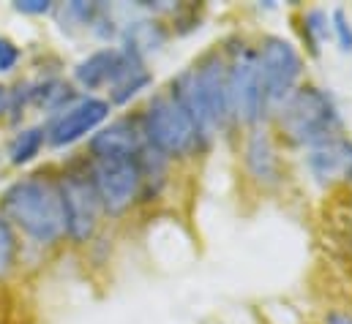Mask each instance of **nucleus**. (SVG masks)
Masks as SVG:
<instances>
[{
	"label": "nucleus",
	"mask_w": 352,
	"mask_h": 324,
	"mask_svg": "<svg viewBox=\"0 0 352 324\" xmlns=\"http://www.w3.org/2000/svg\"><path fill=\"white\" fill-rule=\"evenodd\" d=\"M77 98L72 93V87L60 80H44L30 82V104H36L38 109L47 112H63L66 106H72Z\"/></svg>",
	"instance_id": "obj_15"
},
{
	"label": "nucleus",
	"mask_w": 352,
	"mask_h": 324,
	"mask_svg": "<svg viewBox=\"0 0 352 324\" xmlns=\"http://www.w3.org/2000/svg\"><path fill=\"white\" fill-rule=\"evenodd\" d=\"M328 324H352V316H347V314H331Z\"/></svg>",
	"instance_id": "obj_24"
},
{
	"label": "nucleus",
	"mask_w": 352,
	"mask_h": 324,
	"mask_svg": "<svg viewBox=\"0 0 352 324\" xmlns=\"http://www.w3.org/2000/svg\"><path fill=\"white\" fill-rule=\"evenodd\" d=\"M227 84H230L232 117H238L241 123L254 126L265 112L263 80H260L257 52L243 49V52L235 58V63L227 69Z\"/></svg>",
	"instance_id": "obj_8"
},
{
	"label": "nucleus",
	"mask_w": 352,
	"mask_h": 324,
	"mask_svg": "<svg viewBox=\"0 0 352 324\" xmlns=\"http://www.w3.org/2000/svg\"><path fill=\"white\" fill-rule=\"evenodd\" d=\"M14 8H16L19 14L41 16V14H50V11H52V3H50V0H19V3H14Z\"/></svg>",
	"instance_id": "obj_22"
},
{
	"label": "nucleus",
	"mask_w": 352,
	"mask_h": 324,
	"mask_svg": "<svg viewBox=\"0 0 352 324\" xmlns=\"http://www.w3.org/2000/svg\"><path fill=\"white\" fill-rule=\"evenodd\" d=\"M309 172L320 180V183H333L339 177H350L352 174V142L344 137H333L325 139L314 148H309Z\"/></svg>",
	"instance_id": "obj_12"
},
{
	"label": "nucleus",
	"mask_w": 352,
	"mask_h": 324,
	"mask_svg": "<svg viewBox=\"0 0 352 324\" xmlns=\"http://www.w3.org/2000/svg\"><path fill=\"white\" fill-rule=\"evenodd\" d=\"M257 63H260V80H263L265 109L281 106L295 93V84L300 80L298 49L287 38L270 36V38H265L263 49L257 52Z\"/></svg>",
	"instance_id": "obj_6"
},
{
	"label": "nucleus",
	"mask_w": 352,
	"mask_h": 324,
	"mask_svg": "<svg viewBox=\"0 0 352 324\" xmlns=\"http://www.w3.org/2000/svg\"><path fill=\"white\" fill-rule=\"evenodd\" d=\"M350 180H352V174H350Z\"/></svg>",
	"instance_id": "obj_25"
},
{
	"label": "nucleus",
	"mask_w": 352,
	"mask_h": 324,
	"mask_svg": "<svg viewBox=\"0 0 352 324\" xmlns=\"http://www.w3.org/2000/svg\"><path fill=\"white\" fill-rule=\"evenodd\" d=\"M278 123L284 134L306 148L339 137V109L333 98L320 87H300L278 106Z\"/></svg>",
	"instance_id": "obj_3"
},
{
	"label": "nucleus",
	"mask_w": 352,
	"mask_h": 324,
	"mask_svg": "<svg viewBox=\"0 0 352 324\" xmlns=\"http://www.w3.org/2000/svg\"><path fill=\"white\" fill-rule=\"evenodd\" d=\"M14 259H16V235H14V227L8 224V218L0 213V275L8 273Z\"/></svg>",
	"instance_id": "obj_19"
},
{
	"label": "nucleus",
	"mask_w": 352,
	"mask_h": 324,
	"mask_svg": "<svg viewBox=\"0 0 352 324\" xmlns=\"http://www.w3.org/2000/svg\"><path fill=\"white\" fill-rule=\"evenodd\" d=\"M109 106H112L109 101L96 98V95L77 98L72 106H66L63 112L52 117V123L47 126V142L52 148H66V145L80 142L109 117Z\"/></svg>",
	"instance_id": "obj_9"
},
{
	"label": "nucleus",
	"mask_w": 352,
	"mask_h": 324,
	"mask_svg": "<svg viewBox=\"0 0 352 324\" xmlns=\"http://www.w3.org/2000/svg\"><path fill=\"white\" fill-rule=\"evenodd\" d=\"M19 63V47L8 38H0V71H11Z\"/></svg>",
	"instance_id": "obj_21"
},
{
	"label": "nucleus",
	"mask_w": 352,
	"mask_h": 324,
	"mask_svg": "<svg viewBox=\"0 0 352 324\" xmlns=\"http://www.w3.org/2000/svg\"><path fill=\"white\" fill-rule=\"evenodd\" d=\"M170 93L188 112L202 145H208L219 134V128H224V123L232 117L227 66L216 52L205 55L194 69H186L173 82Z\"/></svg>",
	"instance_id": "obj_1"
},
{
	"label": "nucleus",
	"mask_w": 352,
	"mask_h": 324,
	"mask_svg": "<svg viewBox=\"0 0 352 324\" xmlns=\"http://www.w3.org/2000/svg\"><path fill=\"white\" fill-rule=\"evenodd\" d=\"M0 213L38 245H52L66 235L60 188L52 177L28 174L11 183L0 199Z\"/></svg>",
	"instance_id": "obj_2"
},
{
	"label": "nucleus",
	"mask_w": 352,
	"mask_h": 324,
	"mask_svg": "<svg viewBox=\"0 0 352 324\" xmlns=\"http://www.w3.org/2000/svg\"><path fill=\"white\" fill-rule=\"evenodd\" d=\"M8 109H11V90L6 84H0V120L8 115Z\"/></svg>",
	"instance_id": "obj_23"
},
{
	"label": "nucleus",
	"mask_w": 352,
	"mask_h": 324,
	"mask_svg": "<svg viewBox=\"0 0 352 324\" xmlns=\"http://www.w3.org/2000/svg\"><path fill=\"white\" fill-rule=\"evenodd\" d=\"M142 134L162 156H188L199 142V134L173 93L156 95L142 115Z\"/></svg>",
	"instance_id": "obj_4"
},
{
	"label": "nucleus",
	"mask_w": 352,
	"mask_h": 324,
	"mask_svg": "<svg viewBox=\"0 0 352 324\" xmlns=\"http://www.w3.org/2000/svg\"><path fill=\"white\" fill-rule=\"evenodd\" d=\"M120 38H123V52H129V55L142 60L145 55L159 52L164 47L167 33L156 19H131L120 30Z\"/></svg>",
	"instance_id": "obj_13"
},
{
	"label": "nucleus",
	"mask_w": 352,
	"mask_h": 324,
	"mask_svg": "<svg viewBox=\"0 0 352 324\" xmlns=\"http://www.w3.org/2000/svg\"><path fill=\"white\" fill-rule=\"evenodd\" d=\"M153 82L151 71L142 66V60H137L120 80L109 87V104H129L140 90H145Z\"/></svg>",
	"instance_id": "obj_17"
},
{
	"label": "nucleus",
	"mask_w": 352,
	"mask_h": 324,
	"mask_svg": "<svg viewBox=\"0 0 352 324\" xmlns=\"http://www.w3.org/2000/svg\"><path fill=\"white\" fill-rule=\"evenodd\" d=\"M246 166H249V172L260 183H273L276 174H278L273 142H270V137L265 131H260V128H254L249 134V142H246Z\"/></svg>",
	"instance_id": "obj_14"
},
{
	"label": "nucleus",
	"mask_w": 352,
	"mask_h": 324,
	"mask_svg": "<svg viewBox=\"0 0 352 324\" xmlns=\"http://www.w3.org/2000/svg\"><path fill=\"white\" fill-rule=\"evenodd\" d=\"M328 30H331V19H328V14L322 8L306 11V16H303V36H306V41H309L314 55L320 52V44L325 41Z\"/></svg>",
	"instance_id": "obj_18"
},
{
	"label": "nucleus",
	"mask_w": 352,
	"mask_h": 324,
	"mask_svg": "<svg viewBox=\"0 0 352 324\" xmlns=\"http://www.w3.org/2000/svg\"><path fill=\"white\" fill-rule=\"evenodd\" d=\"M58 188L63 202L66 235L74 243H88L98 227V213H101V202L96 196L90 177L82 172H69L58 180Z\"/></svg>",
	"instance_id": "obj_7"
},
{
	"label": "nucleus",
	"mask_w": 352,
	"mask_h": 324,
	"mask_svg": "<svg viewBox=\"0 0 352 324\" xmlns=\"http://www.w3.org/2000/svg\"><path fill=\"white\" fill-rule=\"evenodd\" d=\"M44 142H47V128H44V126L22 128V131L11 139V145H8V161L14 163V166H25V163H30L38 153H41Z\"/></svg>",
	"instance_id": "obj_16"
},
{
	"label": "nucleus",
	"mask_w": 352,
	"mask_h": 324,
	"mask_svg": "<svg viewBox=\"0 0 352 324\" xmlns=\"http://www.w3.org/2000/svg\"><path fill=\"white\" fill-rule=\"evenodd\" d=\"M331 30H333L339 47H342L344 52H352V22L344 8H336V11L331 14Z\"/></svg>",
	"instance_id": "obj_20"
},
{
	"label": "nucleus",
	"mask_w": 352,
	"mask_h": 324,
	"mask_svg": "<svg viewBox=\"0 0 352 324\" xmlns=\"http://www.w3.org/2000/svg\"><path fill=\"white\" fill-rule=\"evenodd\" d=\"M140 58L123 52V49H115V47H104V49H96L93 55H88L85 60L77 63L74 69V80L80 87L85 90H96V87H104V84H115L120 80Z\"/></svg>",
	"instance_id": "obj_10"
},
{
	"label": "nucleus",
	"mask_w": 352,
	"mask_h": 324,
	"mask_svg": "<svg viewBox=\"0 0 352 324\" xmlns=\"http://www.w3.org/2000/svg\"><path fill=\"white\" fill-rule=\"evenodd\" d=\"M88 177L109 216L126 213L142 191V172L137 159H90Z\"/></svg>",
	"instance_id": "obj_5"
},
{
	"label": "nucleus",
	"mask_w": 352,
	"mask_h": 324,
	"mask_svg": "<svg viewBox=\"0 0 352 324\" xmlns=\"http://www.w3.org/2000/svg\"><path fill=\"white\" fill-rule=\"evenodd\" d=\"M142 145V128L134 120L123 117L90 137V159H137Z\"/></svg>",
	"instance_id": "obj_11"
}]
</instances>
